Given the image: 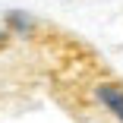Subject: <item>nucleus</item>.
<instances>
[{
  "label": "nucleus",
  "mask_w": 123,
  "mask_h": 123,
  "mask_svg": "<svg viewBox=\"0 0 123 123\" xmlns=\"http://www.w3.org/2000/svg\"><path fill=\"white\" fill-rule=\"evenodd\" d=\"M95 95H98V101L123 123V85L120 82H101V85L95 88Z\"/></svg>",
  "instance_id": "f257e3e1"
},
{
  "label": "nucleus",
  "mask_w": 123,
  "mask_h": 123,
  "mask_svg": "<svg viewBox=\"0 0 123 123\" xmlns=\"http://www.w3.org/2000/svg\"><path fill=\"white\" fill-rule=\"evenodd\" d=\"M10 25H13V29H19V32H29V29H32V22H29V19H22V16H16V13H13V16H10Z\"/></svg>",
  "instance_id": "f03ea898"
}]
</instances>
